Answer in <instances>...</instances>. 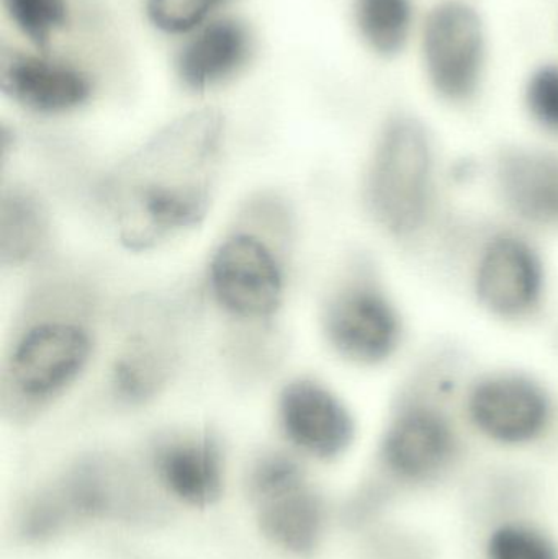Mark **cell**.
I'll return each instance as SVG.
<instances>
[{
  "label": "cell",
  "mask_w": 558,
  "mask_h": 559,
  "mask_svg": "<svg viewBox=\"0 0 558 559\" xmlns=\"http://www.w3.org/2000/svg\"><path fill=\"white\" fill-rule=\"evenodd\" d=\"M222 134V114L202 108L157 131L118 167L107 202L128 249L156 248L205 218Z\"/></svg>",
  "instance_id": "1"
},
{
  "label": "cell",
  "mask_w": 558,
  "mask_h": 559,
  "mask_svg": "<svg viewBox=\"0 0 558 559\" xmlns=\"http://www.w3.org/2000/svg\"><path fill=\"white\" fill-rule=\"evenodd\" d=\"M94 289L71 275L45 278L29 293L2 367V411L28 423L64 396L95 348Z\"/></svg>",
  "instance_id": "2"
},
{
  "label": "cell",
  "mask_w": 558,
  "mask_h": 559,
  "mask_svg": "<svg viewBox=\"0 0 558 559\" xmlns=\"http://www.w3.org/2000/svg\"><path fill=\"white\" fill-rule=\"evenodd\" d=\"M294 216L284 200L269 193L242 205L210 261L213 298L242 334L269 337L284 305L287 254Z\"/></svg>",
  "instance_id": "3"
},
{
  "label": "cell",
  "mask_w": 558,
  "mask_h": 559,
  "mask_svg": "<svg viewBox=\"0 0 558 559\" xmlns=\"http://www.w3.org/2000/svg\"><path fill=\"white\" fill-rule=\"evenodd\" d=\"M435 154L422 123L390 121L380 136L367 177V203L376 222L396 238L425 225L432 192Z\"/></svg>",
  "instance_id": "4"
},
{
  "label": "cell",
  "mask_w": 558,
  "mask_h": 559,
  "mask_svg": "<svg viewBox=\"0 0 558 559\" xmlns=\"http://www.w3.org/2000/svg\"><path fill=\"white\" fill-rule=\"evenodd\" d=\"M72 524L84 521L147 522L159 502L146 481L118 456L94 453L75 462L52 483Z\"/></svg>",
  "instance_id": "5"
},
{
  "label": "cell",
  "mask_w": 558,
  "mask_h": 559,
  "mask_svg": "<svg viewBox=\"0 0 558 559\" xmlns=\"http://www.w3.org/2000/svg\"><path fill=\"white\" fill-rule=\"evenodd\" d=\"M324 332L347 360L376 365L395 354L402 338L399 312L385 293L366 277L341 283L324 306Z\"/></svg>",
  "instance_id": "6"
},
{
  "label": "cell",
  "mask_w": 558,
  "mask_h": 559,
  "mask_svg": "<svg viewBox=\"0 0 558 559\" xmlns=\"http://www.w3.org/2000/svg\"><path fill=\"white\" fill-rule=\"evenodd\" d=\"M425 58L439 94L451 100L474 94L484 64V29L475 10L459 2L432 10L425 28Z\"/></svg>",
  "instance_id": "7"
},
{
  "label": "cell",
  "mask_w": 558,
  "mask_h": 559,
  "mask_svg": "<svg viewBox=\"0 0 558 559\" xmlns=\"http://www.w3.org/2000/svg\"><path fill=\"white\" fill-rule=\"evenodd\" d=\"M474 426L495 442L527 443L546 429L550 403L546 391L523 374H494L472 388L467 401Z\"/></svg>",
  "instance_id": "8"
},
{
  "label": "cell",
  "mask_w": 558,
  "mask_h": 559,
  "mask_svg": "<svg viewBox=\"0 0 558 559\" xmlns=\"http://www.w3.org/2000/svg\"><path fill=\"white\" fill-rule=\"evenodd\" d=\"M475 293L494 314L511 319L526 316L543 298L539 254L520 236H495L478 259Z\"/></svg>",
  "instance_id": "9"
},
{
  "label": "cell",
  "mask_w": 558,
  "mask_h": 559,
  "mask_svg": "<svg viewBox=\"0 0 558 559\" xmlns=\"http://www.w3.org/2000/svg\"><path fill=\"white\" fill-rule=\"evenodd\" d=\"M278 417L294 445L318 459L341 455L354 439V420L343 401L311 378H297L282 390Z\"/></svg>",
  "instance_id": "10"
},
{
  "label": "cell",
  "mask_w": 558,
  "mask_h": 559,
  "mask_svg": "<svg viewBox=\"0 0 558 559\" xmlns=\"http://www.w3.org/2000/svg\"><path fill=\"white\" fill-rule=\"evenodd\" d=\"M458 439L448 417L435 407L403 409L383 439V460L400 478L425 481L448 468Z\"/></svg>",
  "instance_id": "11"
},
{
  "label": "cell",
  "mask_w": 558,
  "mask_h": 559,
  "mask_svg": "<svg viewBox=\"0 0 558 559\" xmlns=\"http://www.w3.org/2000/svg\"><path fill=\"white\" fill-rule=\"evenodd\" d=\"M0 85L7 97L36 114H64L88 100L91 81L62 62L22 52H3Z\"/></svg>",
  "instance_id": "12"
},
{
  "label": "cell",
  "mask_w": 558,
  "mask_h": 559,
  "mask_svg": "<svg viewBox=\"0 0 558 559\" xmlns=\"http://www.w3.org/2000/svg\"><path fill=\"white\" fill-rule=\"evenodd\" d=\"M153 466L164 488L193 508H209L223 492V456L212 433H186L157 442Z\"/></svg>",
  "instance_id": "13"
},
{
  "label": "cell",
  "mask_w": 558,
  "mask_h": 559,
  "mask_svg": "<svg viewBox=\"0 0 558 559\" xmlns=\"http://www.w3.org/2000/svg\"><path fill=\"white\" fill-rule=\"evenodd\" d=\"M504 202L537 225H558V157L539 151H511L498 166Z\"/></svg>",
  "instance_id": "14"
},
{
  "label": "cell",
  "mask_w": 558,
  "mask_h": 559,
  "mask_svg": "<svg viewBox=\"0 0 558 559\" xmlns=\"http://www.w3.org/2000/svg\"><path fill=\"white\" fill-rule=\"evenodd\" d=\"M174 367L176 352L163 334L136 332L111 364V393L128 406L146 404L169 383Z\"/></svg>",
  "instance_id": "15"
},
{
  "label": "cell",
  "mask_w": 558,
  "mask_h": 559,
  "mask_svg": "<svg viewBox=\"0 0 558 559\" xmlns=\"http://www.w3.org/2000/svg\"><path fill=\"white\" fill-rule=\"evenodd\" d=\"M256 502L262 534L272 544L298 557L313 554L323 534L324 512L305 479Z\"/></svg>",
  "instance_id": "16"
},
{
  "label": "cell",
  "mask_w": 558,
  "mask_h": 559,
  "mask_svg": "<svg viewBox=\"0 0 558 559\" xmlns=\"http://www.w3.org/2000/svg\"><path fill=\"white\" fill-rule=\"evenodd\" d=\"M249 49L245 25L233 19L218 20L183 46L177 71L187 87L206 91L231 78L245 64Z\"/></svg>",
  "instance_id": "17"
},
{
  "label": "cell",
  "mask_w": 558,
  "mask_h": 559,
  "mask_svg": "<svg viewBox=\"0 0 558 559\" xmlns=\"http://www.w3.org/2000/svg\"><path fill=\"white\" fill-rule=\"evenodd\" d=\"M51 223L41 200L22 187L7 189L0 203V261L3 267H23L38 261L49 248Z\"/></svg>",
  "instance_id": "18"
},
{
  "label": "cell",
  "mask_w": 558,
  "mask_h": 559,
  "mask_svg": "<svg viewBox=\"0 0 558 559\" xmlns=\"http://www.w3.org/2000/svg\"><path fill=\"white\" fill-rule=\"evenodd\" d=\"M356 19L370 48L382 55L400 51L412 26L409 0H357Z\"/></svg>",
  "instance_id": "19"
},
{
  "label": "cell",
  "mask_w": 558,
  "mask_h": 559,
  "mask_svg": "<svg viewBox=\"0 0 558 559\" xmlns=\"http://www.w3.org/2000/svg\"><path fill=\"white\" fill-rule=\"evenodd\" d=\"M20 32L38 49L48 48L51 36L68 22L66 0H3Z\"/></svg>",
  "instance_id": "20"
},
{
  "label": "cell",
  "mask_w": 558,
  "mask_h": 559,
  "mask_svg": "<svg viewBox=\"0 0 558 559\" xmlns=\"http://www.w3.org/2000/svg\"><path fill=\"white\" fill-rule=\"evenodd\" d=\"M488 559H558L556 547L539 532L507 525L488 540Z\"/></svg>",
  "instance_id": "21"
},
{
  "label": "cell",
  "mask_w": 558,
  "mask_h": 559,
  "mask_svg": "<svg viewBox=\"0 0 558 559\" xmlns=\"http://www.w3.org/2000/svg\"><path fill=\"white\" fill-rule=\"evenodd\" d=\"M225 0H147L151 22L166 33H186L205 22Z\"/></svg>",
  "instance_id": "22"
},
{
  "label": "cell",
  "mask_w": 558,
  "mask_h": 559,
  "mask_svg": "<svg viewBox=\"0 0 558 559\" xmlns=\"http://www.w3.org/2000/svg\"><path fill=\"white\" fill-rule=\"evenodd\" d=\"M527 105L544 128L558 133V68H544L527 87Z\"/></svg>",
  "instance_id": "23"
}]
</instances>
